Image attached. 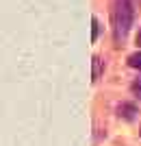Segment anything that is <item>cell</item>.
Segmentation results:
<instances>
[{"label": "cell", "instance_id": "obj_8", "mask_svg": "<svg viewBox=\"0 0 141 146\" xmlns=\"http://www.w3.org/2000/svg\"><path fill=\"white\" fill-rule=\"evenodd\" d=\"M139 133H141V131H139Z\"/></svg>", "mask_w": 141, "mask_h": 146}, {"label": "cell", "instance_id": "obj_1", "mask_svg": "<svg viewBox=\"0 0 141 146\" xmlns=\"http://www.w3.org/2000/svg\"><path fill=\"white\" fill-rule=\"evenodd\" d=\"M135 20V5L132 0H113L111 9V29H113V39L115 46H124Z\"/></svg>", "mask_w": 141, "mask_h": 146}, {"label": "cell", "instance_id": "obj_3", "mask_svg": "<svg viewBox=\"0 0 141 146\" xmlns=\"http://www.w3.org/2000/svg\"><path fill=\"white\" fill-rule=\"evenodd\" d=\"M100 72H102V61H100V57H93V72H91V81H98V79H100Z\"/></svg>", "mask_w": 141, "mask_h": 146}, {"label": "cell", "instance_id": "obj_7", "mask_svg": "<svg viewBox=\"0 0 141 146\" xmlns=\"http://www.w3.org/2000/svg\"><path fill=\"white\" fill-rule=\"evenodd\" d=\"M137 46L141 48V31H139V35H137Z\"/></svg>", "mask_w": 141, "mask_h": 146}, {"label": "cell", "instance_id": "obj_5", "mask_svg": "<svg viewBox=\"0 0 141 146\" xmlns=\"http://www.w3.org/2000/svg\"><path fill=\"white\" fill-rule=\"evenodd\" d=\"M98 35H100V22L98 18H91V42H96Z\"/></svg>", "mask_w": 141, "mask_h": 146}, {"label": "cell", "instance_id": "obj_6", "mask_svg": "<svg viewBox=\"0 0 141 146\" xmlns=\"http://www.w3.org/2000/svg\"><path fill=\"white\" fill-rule=\"evenodd\" d=\"M130 92H132L137 98H141V76L132 81V85H130Z\"/></svg>", "mask_w": 141, "mask_h": 146}, {"label": "cell", "instance_id": "obj_4", "mask_svg": "<svg viewBox=\"0 0 141 146\" xmlns=\"http://www.w3.org/2000/svg\"><path fill=\"white\" fill-rule=\"evenodd\" d=\"M128 66H130V68H135V70H141V50L128 57Z\"/></svg>", "mask_w": 141, "mask_h": 146}, {"label": "cell", "instance_id": "obj_2", "mask_svg": "<svg viewBox=\"0 0 141 146\" xmlns=\"http://www.w3.org/2000/svg\"><path fill=\"white\" fill-rule=\"evenodd\" d=\"M119 116H124L126 120H132L135 118V107L132 105H119Z\"/></svg>", "mask_w": 141, "mask_h": 146}]
</instances>
